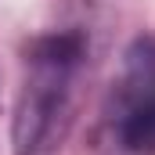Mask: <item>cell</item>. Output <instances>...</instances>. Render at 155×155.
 Segmentation results:
<instances>
[{
	"label": "cell",
	"mask_w": 155,
	"mask_h": 155,
	"mask_svg": "<svg viewBox=\"0 0 155 155\" xmlns=\"http://www.w3.org/2000/svg\"><path fill=\"white\" fill-rule=\"evenodd\" d=\"M83 61L79 36H51L36 43L15 116V155H43L54 148L69 126L72 112V83Z\"/></svg>",
	"instance_id": "cell-1"
},
{
	"label": "cell",
	"mask_w": 155,
	"mask_h": 155,
	"mask_svg": "<svg viewBox=\"0 0 155 155\" xmlns=\"http://www.w3.org/2000/svg\"><path fill=\"white\" fill-rule=\"evenodd\" d=\"M116 134L123 148L155 155V43L141 40L130 51L126 76L116 90Z\"/></svg>",
	"instance_id": "cell-2"
}]
</instances>
